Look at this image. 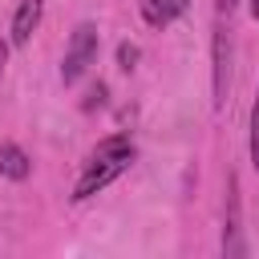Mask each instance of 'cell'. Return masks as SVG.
<instances>
[{
    "label": "cell",
    "instance_id": "1",
    "mask_svg": "<svg viewBox=\"0 0 259 259\" xmlns=\"http://www.w3.org/2000/svg\"><path fill=\"white\" fill-rule=\"evenodd\" d=\"M134 158H138V146H134L130 134H109V138H101V142L89 150V158H85V166H81V174H77V182H73V202H85V198H93L97 190H105L113 178H121V174L134 166Z\"/></svg>",
    "mask_w": 259,
    "mask_h": 259
},
{
    "label": "cell",
    "instance_id": "2",
    "mask_svg": "<svg viewBox=\"0 0 259 259\" xmlns=\"http://www.w3.org/2000/svg\"><path fill=\"white\" fill-rule=\"evenodd\" d=\"M97 49H101V32L93 20H81L73 32H69V45H65V57H61V81L65 85H77L89 65L97 61Z\"/></svg>",
    "mask_w": 259,
    "mask_h": 259
},
{
    "label": "cell",
    "instance_id": "3",
    "mask_svg": "<svg viewBox=\"0 0 259 259\" xmlns=\"http://www.w3.org/2000/svg\"><path fill=\"white\" fill-rule=\"evenodd\" d=\"M210 101H214V109H223L227 105V93H231V61H235V45H231V28L223 24V16H219V24H214V36H210Z\"/></svg>",
    "mask_w": 259,
    "mask_h": 259
},
{
    "label": "cell",
    "instance_id": "4",
    "mask_svg": "<svg viewBox=\"0 0 259 259\" xmlns=\"http://www.w3.org/2000/svg\"><path fill=\"white\" fill-rule=\"evenodd\" d=\"M223 251L227 255H247L243 227H239V178H227V219H223Z\"/></svg>",
    "mask_w": 259,
    "mask_h": 259
},
{
    "label": "cell",
    "instance_id": "5",
    "mask_svg": "<svg viewBox=\"0 0 259 259\" xmlns=\"http://www.w3.org/2000/svg\"><path fill=\"white\" fill-rule=\"evenodd\" d=\"M40 16H45V0H20L16 12H12V24H8V40L12 49H24L32 40V32L40 28Z\"/></svg>",
    "mask_w": 259,
    "mask_h": 259
},
{
    "label": "cell",
    "instance_id": "6",
    "mask_svg": "<svg viewBox=\"0 0 259 259\" xmlns=\"http://www.w3.org/2000/svg\"><path fill=\"white\" fill-rule=\"evenodd\" d=\"M190 0H142V20L150 28H170L178 16H186Z\"/></svg>",
    "mask_w": 259,
    "mask_h": 259
},
{
    "label": "cell",
    "instance_id": "7",
    "mask_svg": "<svg viewBox=\"0 0 259 259\" xmlns=\"http://www.w3.org/2000/svg\"><path fill=\"white\" fill-rule=\"evenodd\" d=\"M0 174H4L8 182H24V178L32 174V158L24 154V146L0 142Z\"/></svg>",
    "mask_w": 259,
    "mask_h": 259
},
{
    "label": "cell",
    "instance_id": "8",
    "mask_svg": "<svg viewBox=\"0 0 259 259\" xmlns=\"http://www.w3.org/2000/svg\"><path fill=\"white\" fill-rule=\"evenodd\" d=\"M247 150H251V166L259 170V89L251 101V121H247Z\"/></svg>",
    "mask_w": 259,
    "mask_h": 259
},
{
    "label": "cell",
    "instance_id": "9",
    "mask_svg": "<svg viewBox=\"0 0 259 259\" xmlns=\"http://www.w3.org/2000/svg\"><path fill=\"white\" fill-rule=\"evenodd\" d=\"M138 57H142L138 45H130V40L117 45V69H121V73H134V69H138Z\"/></svg>",
    "mask_w": 259,
    "mask_h": 259
},
{
    "label": "cell",
    "instance_id": "10",
    "mask_svg": "<svg viewBox=\"0 0 259 259\" xmlns=\"http://www.w3.org/2000/svg\"><path fill=\"white\" fill-rule=\"evenodd\" d=\"M97 105H105V85H101V81H97V85H89V93H85L81 109H97Z\"/></svg>",
    "mask_w": 259,
    "mask_h": 259
},
{
    "label": "cell",
    "instance_id": "11",
    "mask_svg": "<svg viewBox=\"0 0 259 259\" xmlns=\"http://www.w3.org/2000/svg\"><path fill=\"white\" fill-rule=\"evenodd\" d=\"M214 4H219V16H231L239 8V0H214Z\"/></svg>",
    "mask_w": 259,
    "mask_h": 259
},
{
    "label": "cell",
    "instance_id": "12",
    "mask_svg": "<svg viewBox=\"0 0 259 259\" xmlns=\"http://www.w3.org/2000/svg\"><path fill=\"white\" fill-rule=\"evenodd\" d=\"M8 49H12V40L0 36V73H4V65H8Z\"/></svg>",
    "mask_w": 259,
    "mask_h": 259
},
{
    "label": "cell",
    "instance_id": "13",
    "mask_svg": "<svg viewBox=\"0 0 259 259\" xmlns=\"http://www.w3.org/2000/svg\"><path fill=\"white\" fill-rule=\"evenodd\" d=\"M247 12H251V20H259V0H247Z\"/></svg>",
    "mask_w": 259,
    "mask_h": 259
}]
</instances>
